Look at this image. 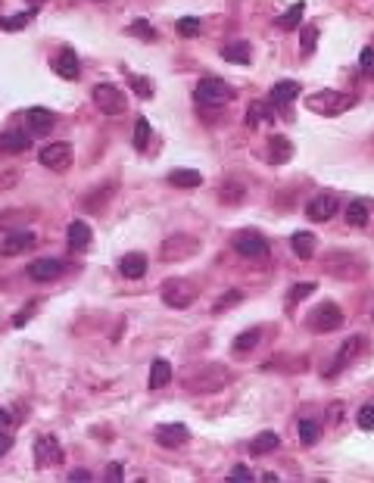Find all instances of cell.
<instances>
[{
    "instance_id": "20",
    "label": "cell",
    "mask_w": 374,
    "mask_h": 483,
    "mask_svg": "<svg viewBox=\"0 0 374 483\" xmlns=\"http://www.w3.org/2000/svg\"><path fill=\"white\" fill-rule=\"evenodd\" d=\"M32 147V134L28 131H3L0 134V150L3 153H25Z\"/></svg>"
},
{
    "instance_id": "10",
    "label": "cell",
    "mask_w": 374,
    "mask_h": 483,
    "mask_svg": "<svg viewBox=\"0 0 374 483\" xmlns=\"http://www.w3.org/2000/svg\"><path fill=\"white\" fill-rule=\"evenodd\" d=\"M349 103L353 100H349L347 94H337V91H318V94L309 97V109L325 113V116H337V113H343Z\"/></svg>"
},
{
    "instance_id": "26",
    "label": "cell",
    "mask_w": 374,
    "mask_h": 483,
    "mask_svg": "<svg viewBox=\"0 0 374 483\" xmlns=\"http://www.w3.org/2000/svg\"><path fill=\"white\" fill-rule=\"evenodd\" d=\"M278 446H281V436L274 434V430H262V434L250 443V456H268V452H274Z\"/></svg>"
},
{
    "instance_id": "51",
    "label": "cell",
    "mask_w": 374,
    "mask_h": 483,
    "mask_svg": "<svg viewBox=\"0 0 374 483\" xmlns=\"http://www.w3.org/2000/svg\"><path fill=\"white\" fill-rule=\"evenodd\" d=\"M371 62H374V47H365V50H362V66H371Z\"/></svg>"
},
{
    "instance_id": "22",
    "label": "cell",
    "mask_w": 374,
    "mask_h": 483,
    "mask_svg": "<svg viewBox=\"0 0 374 483\" xmlns=\"http://www.w3.org/2000/svg\"><path fill=\"white\" fill-rule=\"evenodd\" d=\"M119 272L128 281H141L143 274H147V259H143L141 252H128V256H122V262H119Z\"/></svg>"
},
{
    "instance_id": "9",
    "label": "cell",
    "mask_w": 374,
    "mask_h": 483,
    "mask_svg": "<svg viewBox=\"0 0 374 483\" xmlns=\"http://www.w3.org/2000/svg\"><path fill=\"white\" fill-rule=\"evenodd\" d=\"M94 103L103 116H119L125 113V97L116 84H97L94 88Z\"/></svg>"
},
{
    "instance_id": "42",
    "label": "cell",
    "mask_w": 374,
    "mask_h": 483,
    "mask_svg": "<svg viewBox=\"0 0 374 483\" xmlns=\"http://www.w3.org/2000/svg\"><path fill=\"white\" fill-rule=\"evenodd\" d=\"M131 34H137V38H143V41H153V38H156V32H153V28H150L143 19L131 22Z\"/></svg>"
},
{
    "instance_id": "47",
    "label": "cell",
    "mask_w": 374,
    "mask_h": 483,
    "mask_svg": "<svg viewBox=\"0 0 374 483\" xmlns=\"http://www.w3.org/2000/svg\"><path fill=\"white\" fill-rule=\"evenodd\" d=\"M34 309H38V300H34V303H32V306H28V309H22V312H19V315H16V318H13V325H16V327H25V321H28V318H32V315H34Z\"/></svg>"
},
{
    "instance_id": "4",
    "label": "cell",
    "mask_w": 374,
    "mask_h": 483,
    "mask_svg": "<svg viewBox=\"0 0 374 483\" xmlns=\"http://www.w3.org/2000/svg\"><path fill=\"white\" fill-rule=\"evenodd\" d=\"M231 246L240 259H250V262H262L268 256V240L256 231H240Z\"/></svg>"
},
{
    "instance_id": "16",
    "label": "cell",
    "mask_w": 374,
    "mask_h": 483,
    "mask_svg": "<svg viewBox=\"0 0 374 483\" xmlns=\"http://www.w3.org/2000/svg\"><path fill=\"white\" fill-rule=\"evenodd\" d=\"M54 69L56 75L66 78V82H75L78 78V72H82V62H78V56H75V50H60V56L54 60Z\"/></svg>"
},
{
    "instance_id": "3",
    "label": "cell",
    "mask_w": 374,
    "mask_h": 483,
    "mask_svg": "<svg viewBox=\"0 0 374 483\" xmlns=\"http://www.w3.org/2000/svg\"><path fill=\"white\" fill-rule=\"evenodd\" d=\"M194 97H197V103H203V106H224V103H231L234 97H237V91L228 82H222V78H203V82L197 84V91H194Z\"/></svg>"
},
{
    "instance_id": "43",
    "label": "cell",
    "mask_w": 374,
    "mask_h": 483,
    "mask_svg": "<svg viewBox=\"0 0 374 483\" xmlns=\"http://www.w3.org/2000/svg\"><path fill=\"white\" fill-rule=\"evenodd\" d=\"M16 184H19V172L16 169L0 172V191H10V187H16Z\"/></svg>"
},
{
    "instance_id": "11",
    "label": "cell",
    "mask_w": 374,
    "mask_h": 483,
    "mask_svg": "<svg viewBox=\"0 0 374 483\" xmlns=\"http://www.w3.org/2000/svg\"><path fill=\"white\" fill-rule=\"evenodd\" d=\"M187 436H191V430H187V424H181V421L156 424V443H159V446H169V449H175V446L187 443Z\"/></svg>"
},
{
    "instance_id": "38",
    "label": "cell",
    "mask_w": 374,
    "mask_h": 483,
    "mask_svg": "<svg viewBox=\"0 0 374 483\" xmlns=\"http://www.w3.org/2000/svg\"><path fill=\"white\" fill-rule=\"evenodd\" d=\"M147 141H150V122L141 116L135 122V150H143V147H147Z\"/></svg>"
},
{
    "instance_id": "33",
    "label": "cell",
    "mask_w": 374,
    "mask_h": 483,
    "mask_svg": "<svg viewBox=\"0 0 374 483\" xmlns=\"http://www.w3.org/2000/svg\"><path fill=\"white\" fill-rule=\"evenodd\" d=\"M32 19H34V10H28V13H16V16L0 19V28H3V32H22V28H25Z\"/></svg>"
},
{
    "instance_id": "49",
    "label": "cell",
    "mask_w": 374,
    "mask_h": 483,
    "mask_svg": "<svg viewBox=\"0 0 374 483\" xmlns=\"http://www.w3.org/2000/svg\"><path fill=\"white\" fill-rule=\"evenodd\" d=\"M66 480H78V483H88L91 480V471H84V468H78V471H72V474H66Z\"/></svg>"
},
{
    "instance_id": "23",
    "label": "cell",
    "mask_w": 374,
    "mask_h": 483,
    "mask_svg": "<svg viewBox=\"0 0 374 483\" xmlns=\"http://www.w3.org/2000/svg\"><path fill=\"white\" fill-rule=\"evenodd\" d=\"M172 365L165 359H156L153 362V368H150V377H147V384H150V390H163V387H169L172 384Z\"/></svg>"
},
{
    "instance_id": "12",
    "label": "cell",
    "mask_w": 374,
    "mask_h": 483,
    "mask_svg": "<svg viewBox=\"0 0 374 483\" xmlns=\"http://www.w3.org/2000/svg\"><path fill=\"white\" fill-rule=\"evenodd\" d=\"M62 274V262L60 259H34L32 266H28V278L38 281V284H50Z\"/></svg>"
},
{
    "instance_id": "18",
    "label": "cell",
    "mask_w": 374,
    "mask_h": 483,
    "mask_svg": "<svg viewBox=\"0 0 374 483\" xmlns=\"http://www.w3.org/2000/svg\"><path fill=\"white\" fill-rule=\"evenodd\" d=\"M293 100H299V84L296 82H278L272 91H268V103H272V106L287 109Z\"/></svg>"
},
{
    "instance_id": "53",
    "label": "cell",
    "mask_w": 374,
    "mask_h": 483,
    "mask_svg": "<svg viewBox=\"0 0 374 483\" xmlns=\"http://www.w3.org/2000/svg\"><path fill=\"white\" fill-rule=\"evenodd\" d=\"M34 3H41V0H34Z\"/></svg>"
},
{
    "instance_id": "32",
    "label": "cell",
    "mask_w": 374,
    "mask_h": 483,
    "mask_svg": "<svg viewBox=\"0 0 374 483\" xmlns=\"http://www.w3.org/2000/svg\"><path fill=\"white\" fill-rule=\"evenodd\" d=\"M368 206L362 203V200H355V203H349L347 206V225H353V228H365L368 225Z\"/></svg>"
},
{
    "instance_id": "52",
    "label": "cell",
    "mask_w": 374,
    "mask_h": 483,
    "mask_svg": "<svg viewBox=\"0 0 374 483\" xmlns=\"http://www.w3.org/2000/svg\"><path fill=\"white\" fill-rule=\"evenodd\" d=\"M7 424H10V412L7 408H0V427H7Z\"/></svg>"
},
{
    "instance_id": "15",
    "label": "cell",
    "mask_w": 374,
    "mask_h": 483,
    "mask_svg": "<svg viewBox=\"0 0 374 483\" xmlns=\"http://www.w3.org/2000/svg\"><path fill=\"white\" fill-rule=\"evenodd\" d=\"M334 212H337V200L331 193H321V197L309 200V206H306V215L312 222H327V218H334Z\"/></svg>"
},
{
    "instance_id": "17",
    "label": "cell",
    "mask_w": 374,
    "mask_h": 483,
    "mask_svg": "<svg viewBox=\"0 0 374 483\" xmlns=\"http://www.w3.org/2000/svg\"><path fill=\"white\" fill-rule=\"evenodd\" d=\"M362 346H365V337H349V340L340 346V353H337V362H334V368L327 371V377H337V371H343V368H347L349 362L359 355Z\"/></svg>"
},
{
    "instance_id": "36",
    "label": "cell",
    "mask_w": 374,
    "mask_h": 483,
    "mask_svg": "<svg viewBox=\"0 0 374 483\" xmlns=\"http://www.w3.org/2000/svg\"><path fill=\"white\" fill-rule=\"evenodd\" d=\"M240 300H244V293L240 290H228V293H222V300L212 306V312L215 315H222L224 309H234V306H240Z\"/></svg>"
},
{
    "instance_id": "2",
    "label": "cell",
    "mask_w": 374,
    "mask_h": 483,
    "mask_svg": "<svg viewBox=\"0 0 374 483\" xmlns=\"http://www.w3.org/2000/svg\"><path fill=\"white\" fill-rule=\"evenodd\" d=\"M325 272L334 274V278H359V274H365V262H362L359 256H353V252L347 250H334L325 256Z\"/></svg>"
},
{
    "instance_id": "44",
    "label": "cell",
    "mask_w": 374,
    "mask_h": 483,
    "mask_svg": "<svg viewBox=\"0 0 374 483\" xmlns=\"http://www.w3.org/2000/svg\"><path fill=\"white\" fill-rule=\"evenodd\" d=\"M228 480H231V483H246V480H253V471L244 468V464H237V468L228 474Z\"/></svg>"
},
{
    "instance_id": "1",
    "label": "cell",
    "mask_w": 374,
    "mask_h": 483,
    "mask_svg": "<svg viewBox=\"0 0 374 483\" xmlns=\"http://www.w3.org/2000/svg\"><path fill=\"white\" fill-rule=\"evenodd\" d=\"M231 384H234V371L228 365H222V362H206V365L194 368L191 375H184V390L187 393H200V396L222 393Z\"/></svg>"
},
{
    "instance_id": "37",
    "label": "cell",
    "mask_w": 374,
    "mask_h": 483,
    "mask_svg": "<svg viewBox=\"0 0 374 483\" xmlns=\"http://www.w3.org/2000/svg\"><path fill=\"white\" fill-rule=\"evenodd\" d=\"M178 32L184 34V38H197L200 32H203V25H200V19H194V16H184V19H178Z\"/></svg>"
},
{
    "instance_id": "28",
    "label": "cell",
    "mask_w": 374,
    "mask_h": 483,
    "mask_svg": "<svg viewBox=\"0 0 374 483\" xmlns=\"http://www.w3.org/2000/svg\"><path fill=\"white\" fill-rule=\"evenodd\" d=\"M169 184H175V187H200V184H203V175L194 169H172Z\"/></svg>"
},
{
    "instance_id": "27",
    "label": "cell",
    "mask_w": 374,
    "mask_h": 483,
    "mask_svg": "<svg viewBox=\"0 0 374 483\" xmlns=\"http://www.w3.org/2000/svg\"><path fill=\"white\" fill-rule=\"evenodd\" d=\"M290 246H293V252H296L299 259H312L315 256V246H318V240H315V234H309V231H296L290 237Z\"/></svg>"
},
{
    "instance_id": "34",
    "label": "cell",
    "mask_w": 374,
    "mask_h": 483,
    "mask_svg": "<svg viewBox=\"0 0 374 483\" xmlns=\"http://www.w3.org/2000/svg\"><path fill=\"white\" fill-rule=\"evenodd\" d=\"M128 84H131V91H135L137 97H141V100H150V97H153V82H150V78H143V75H128Z\"/></svg>"
},
{
    "instance_id": "8",
    "label": "cell",
    "mask_w": 374,
    "mask_h": 483,
    "mask_svg": "<svg viewBox=\"0 0 374 483\" xmlns=\"http://www.w3.org/2000/svg\"><path fill=\"white\" fill-rule=\"evenodd\" d=\"M194 300H197V293H194V287L187 284V281L175 278V281H165L163 284V303L169 309H187Z\"/></svg>"
},
{
    "instance_id": "29",
    "label": "cell",
    "mask_w": 374,
    "mask_h": 483,
    "mask_svg": "<svg viewBox=\"0 0 374 483\" xmlns=\"http://www.w3.org/2000/svg\"><path fill=\"white\" fill-rule=\"evenodd\" d=\"M222 60L246 66V62L253 60V50H250V44H228V47H222Z\"/></svg>"
},
{
    "instance_id": "24",
    "label": "cell",
    "mask_w": 374,
    "mask_h": 483,
    "mask_svg": "<svg viewBox=\"0 0 374 483\" xmlns=\"http://www.w3.org/2000/svg\"><path fill=\"white\" fill-rule=\"evenodd\" d=\"M66 240H69L72 250H88V246H91V228L84 225V222H69Z\"/></svg>"
},
{
    "instance_id": "14",
    "label": "cell",
    "mask_w": 374,
    "mask_h": 483,
    "mask_svg": "<svg viewBox=\"0 0 374 483\" xmlns=\"http://www.w3.org/2000/svg\"><path fill=\"white\" fill-rule=\"evenodd\" d=\"M34 458H38V468H47V464H60L62 462V449L56 436H41L34 443Z\"/></svg>"
},
{
    "instance_id": "7",
    "label": "cell",
    "mask_w": 374,
    "mask_h": 483,
    "mask_svg": "<svg viewBox=\"0 0 374 483\" xmlns=\"http://www.w3.org/2000/svg\"><path fill=\"white\" fill-rule=\"evenodd\" d=\"M197 250H200V240H197V237H187V234H175V237H169V240L163 244V250H159V259H163V262H181V259H191Z\"/></svg>"
},
{
    "instance_id": "13",
    "label": "cell",
    "mask_w": 374,
    "mask_h": 483,
    "mask_svg": "<svg viewBox=\"0 0 374 483\" xmlns=\"http://www.w3.org/2000/svg\"><path fill=\"white\" fill-rule=\"evenodd\" d=\"M25 122H28V134L32 137H44V134H50V128H54V113L50 109H44V106H32L28 109V116H25Z\"/></svg>"
},
{
    "instance_id": "19",
    "label": "cell",
    "mask_w": 374,
    "mask_h": 483,
    "mask_svg": "<svg viewBox=\"0 0 374 483\" xmlns=\"http://www.w3.org/2000/svg\"><path fill=\"white\" fill-rule=\"evenodd\" d=\"M34 246V234L32 231H13V234H7V240H3V256H19V252H25V250H32Z\"/></svg>"
},
{
    "instance_id": "21",
    "label": "cell",
    "mask_w": 374,
    "mask_h": 483,
    "mask_svg": "<svg viewBox=\"0 0 374 483\" xmlns=\"http://www.w3.org/2000/svg\"><path fill=\"white\" fill-rule=\"evenodd\" d=\"M113 193H116V181L103 184L100 191H91L88 197L82 200L84 212H103V209H106V203H109V197H113Z\"/></svg>"
},
{
    "instance_id": "30",
    "label": "cell",
    "mask_w": 374,
    "mask_h": 483,
    "mask_svg": "<svg viewBox=\"0 0 374 483\" xmlns=\"http://www.w3.org/2000/svg\"><path fill=\"white\" fill-rule=\"evenodd\" d=\"M303 13H306V3H293L284 16H278L274 25L284 28V32H293V28H299V22H303Z\"/></svg>"
},
{
    "instance_id": "41",
    "label": "cell",
    "mask_w": 374,
    "mask_h": 483,
    "mask_svg": "<svg viewBox=\"0 0 374 483\" xmlns=\"http://www.w3.org/2000/svg\"><path fill=\"white\" fill-rule=\"evenodd\" d=\"M355 421H359L362 430H374V405H362V408H359V418H355Z\"/></svg>"
},
{
    "instance_id": "5",
    "label": "cell",
    "mask_w": 374,
    "mask_h": 483,
    "mask_svg": "<svg viewBox=\"0 0 374 483\" xmlns=\"http://www.w3.org/2000/svg\"><path fill=\"white\" fill-rule=\"evenodd\" d=\"M306 325L312 327V333H331L343 325V312L334 306V303H321V306H315L312 312H309Z\"/></svg>"
},
{
    "instance_id": "46",
    "label": "cell",
    "mask_w": 374,
    "mask_h": 483,
    "mask_svg": "<svg viewBox=\"0 0 374 483\" xmlns=\"http://www.w3.org/2000/svg\"><path fill=\"white\" fill-rule=\"evenodd\" d=\"M309 293H315V284H296L290 290V303H299L303 296H309Z\"/></svg>"
},
{
    "instance_id": "39",
    "label": "cell",
    "mask_w": 374,
    "mask_h": 483,
    "mask_svg": "<svg viewBox=\"0 0 374 483\" xmlns=\"http://www.w3.org/2000/svg\"><path fill=\"white\" fill-rule=\"evenodd\" d=\"M244 200V187L240 184H222V203H240Z\"/></svg>"
},
{
    "instance_id": "31",
    "label": "cell",
    "mask_w": 374,
    "mask_h": 483,
    "mask_svg": "<svg viewBox=\"0 0 374 483\" xmlns=\"http://www.w3.org/2000/svg\"><path fill=\"white\" fill-rule=\"evenodd\" d=\"M259 337H262V331H259V327H250V331H244V333H240V337H237V340H234V353H237V355H246V353H250V349H256L259 346Z\"/></svg>"
},
{
    "instance_id": "48",
    "label": "cell",
    "mask_w": 374,
    "mask_h": 483,
    "mask_svg": "<svg viewBox=\"0 0 374 483\" xmlns=\"http://www.w3.org/2000/svg\"><path fill=\"white\" fill-rule=\"evenodd\" d=\"M106 480H109V483H119V480H122V464H116V462L109 464V468H106Z\"/></svg>"
},
{
    "instance_id": "50",
    "label": "cell",
    "mask_w": 374,
    "mask_h": 483,
    "mask_svg": "<svg viewBox=\"0 0 374 483\" xmlns=\"http://www.w3.org/2000/svg\"><path fill=\"white\" fill-rule=\"evenodd\" d=\"M10 446H13V436H10V434H0V458L10 452Z\"/></svg>"
},
{
    "instance_id": "6",
    "label": "cell",
    "mask_w": 374,
    "mask_h": 483,
    "mask_svg": "<svg viewBox=\"0 0 374 483\" xmlns=\"http://www.w3.org/2000/svg\"><path fill=\"white\" fill-rule=\"evenodd\" d=\"M38 163L50 172H66L72 165V143L66 141H56V143H47L38 150Z\"/></svg>"
},
{
    "instance_id": "35",
    "label": "cell",
    "mask_w": 374,
    "mask_h": 483,
    "mask_svg": "<svg viewBox=\"0 0 374 483\" xmlns=\"http://www.w3.org/2000/svg\"><path fill=\"white\" fill-rule=\"evenodd\" d=\"M296 434H299V440L306 443V446H312V443L318 440V424L309 421V418H303V421H296Z\"/></svg>"
},
{
    "instance_id": "25",
    "label": "cell",
    "mask_w": 374,
    "mask_h": 483,
    "mask_svg": "<svg viewBox=\"0 0 374 483\" xmlns=\"http://www.w3.org/2000/svg\"><path fill=\"white\" fill-rule=\"evenodd\" d=\"M290 156H293V143L287 141V137L274 134L272 141H268V159H272L274 165H284V163H290Z\"/></svg>"
},
{
    "instance_id": "40",
    "label": "cell",
    "mask_w": 374,
    "mask_h": 483,
    "mask_svg": "<svg viewBox=\"0 0 374 483\" xmlns=\"http://www.w3.org/2000/svg\"><path fill=\"white\" fill-rule=\"evenodd\" d=\"M299 41H303V50H306V54H312L315 44H318V28L306 25V28H303V34H299Z\"/></svg>"
},
{
    "instance_id": "45",
    "label": "cell",
    "mask_w": 374,
    "mask_h": 483,
    "mask_svg": "<svg viewBox=\"0 0 374 483\" xmlns=\"http://www.w3.org/2000/svg\"><path fill=\"white\" fill-rule=\"evenodd\" d=\"M262 116H268V109L262 106V103H256V106H253L250 113H246V125H250V128H256V122H259Z\"/></svg>"
}]
</instances>
